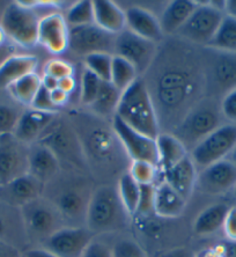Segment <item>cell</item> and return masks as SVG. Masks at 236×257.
I'll use <instances>...</instances> for the list:
<instances>
[{
	"mask_svg": "<svg viewBox=\"0 0 236 257\" xmlns=\"http://www.w3.org/2000/svg\"><path fill=\"white\" fill-rule=\"evenodd\" d=\"M224 15L236 19V0H226L224 2Z\"/></svg>",
	"mask_w": 236,
	"mask_h": 257,
	"instance_id": "58",
	"label": "cell"
},
{
	"mask_svg": "<svg viewBox=\"0 0 236 257\" xmlns=\"http://www.w3.org/2000/svg\"><path fill=\"white\" fill-rule=\"evenodd\" d=\"M101 82L102 80L100 78L85 69L81 77V84H80V102L83 105L89 107L95 101L100 90Z\"/></svg>",
	"mask_w": 236,
	"mask_h": 257,
	"instance_id": "40",
	"label": "cell"
},
{
	"mask_svg": "<svg viewBox=\"0 0 236 257\" xmlns=\"http://www.w3.org/2000/svg\"><path fill=\"white\" fill-rule=\"evenodd\" d=\"M198 2L195 0H173L168 3L159 18L162 32L165 35H175L191 14L195 12Z\"/></svg>",
	"mask_w": 236,
	"mask_h": 257,
	"instance_id": "27",
	"label": "cell"
},
{
	"mask_svg": "<svg viewBox=\"0 0 236 257\" xmlns=\"http://www.w3.org/2000/svg\"><path fill=\"white\" fill-rule=\"evenodd\" d=\"M111 126L125 153L132 161H147L159 167L157 139L140 134L117 116H113L111 119Z\"/></svg>",
	"mask_w": 236,
	"mask_h": 257,
	"instance_id": "15",
	"label": "cell"
},
{
	"mask_svg": "<svg viewBox=\"0 0 236 257\" xmlns=\"http://www.w3.org/2000/svg\"><path fill=\"white\" fill-rule=\"evenodd\" d=\"M113 55L110 54H92L83 58L85 69L92 72L102 81H110L111 78Z\"/></svg>",
	"mask_w": 236,
	"mask_h": 257,
	"instance_id": "38",
	"label": "cell"
},
{
	"mask_svg": "<svg viewBox=\"0 0 236 257\" xmlns=\"http://www.w3.org/2000/svg\"><path fill=\"white\" fill-rule=\"evenodd\" d=\"M7 41H9V39H7V36H6V33H5V30H4L3 26L0 25V45L4 44V43H6Z\"/></svg>",
	"mask_w": 236,
	"mask_h": 257,
	"instance_id": "59",
	"label": "cell"
},
{
	"mask_svg": "<svg viewBox=\"0 0 236 257\" xmlns=\"http://www.w3.org/2000/svg\"><path fill=\"white\" fill-rule=\"evenodd\" d=\"M116 35L105 32L96 25L80 26L70 28L68 49L74 55L86 56L92 54H110L115 52Z\"/></svg>",
	"mask_w": 236,
	"mask_h": 257,
	"instance_id": "13",
	"label": "cell"
},
{
	"mask_svg": "<svg viewBox=\"0 0 236 257\" xmlns=\"http://www.w3.org/2000/svg\"><path fill=\"white\" fill-rule=\"evenodd\" d=\"M159 257H195V255H193L188 248L177 247L168 249V250L161 252Z\"/></svg>",
	"mask_w": 236,
	"mask_h": 257,
	"instance_id": "52",
	"label": "cell"
},
{
	"mask_svg": "<svg viewBox=\"0 0 236 257\" xmlns=\"http://www.w3.org/2000/svg\"><path fill=\"white\" fill-rule=\"evenodd\" d=\"M94 236L86 226H65L49 237L42 247L57 257H81Z\"/></svg>",
	"mask_w": 236,
	"mask_h": 257,
	"instance_id": "16",
	"label": "cell"
},
{
	"mask_svg": "<svg viewBox=\"0 0 236 257\" xmlns=\"http://www.w3.org/2000/svg\"><path fill=\"white\" fill-rule=\"evenodd\" d=\"M186 202L175 189L162 181L155 186L154 190V213L161 218L173 219L183 213Z\"/></svg>",
	"mask_w": 236,
	"mask_h": 257,
	"instance_id": "26",
	"label": "cell"
},
{
	"mask_svg": "<svg viewBox=\"0 0 236 257\" xmlns=\"http://www.w3.org/2000/svg\"><path fill=\"white\" fill-rule=\"evenodd\" d=\"M56 118V114L29 109L21 114L13 134L14 138L25 145H32L40 141L42 135Z\"/></svg>",
	"mask_w": 236,
	"mask_h": 257,
	"instance_id": "22",
	"label": "cell"
},
{
	"mask_svg": "<svg viewBox=\"0 0 236 257\" xmlns=\"http://www.w3.org/2000/svg\"><path fill=\"white\" fill-rule=\"evenodd\" d=\"M221 244L224 257H236V242L226 241V242H222Z\"/></svg>",
	"mask_w": 236,
	"mask_h": 257,
	"instance_id": "57",
	"label": "cell"
},
{
	"mask_svg": "<svg viewBox=\"0 0 236 257\" xmlns=\"http://www.w3.org/2000/svg\"><path fill=\"white\" fill-rule=\"evenodd\" d=\"M21 114L13 107L0 104V137L13 136Z\"/></svg>",
	"mask_w": 236,
	"mask_h": 257,
	"instance_id": "41",
	"label": "cell"
},
{
	"mask_svg": "<svg viewBox=\"0 0 236 257\" xmlns=\"http://www.w3.org/2000/svg\"><path fill=\"white\" fill-rule=\"evenodd\" d=\"M81 257H113V252L112 248H110L104 242L93 240L87 245Z\"/></svg>",
	"mask_w": 236,
	"mask_h": 257,
	"instance_id": "47",
	"label": "cell"
},
{
	"mask_svg": "<svg viewBox=\"0 0 236 257\" xmlns=\"http://www.w3.org/2000/svg\"><path fill=\"white\" fill-rule=\"evenodd\" d=\"M60 162L47 145L36 142L28 147V174L44 184L58 175Z\"/></svg>",
	"mask_w": 236,
	"mask_h": 257,
	"instance_id": "21",
	"label": "cell"
},
{
	"mask_svg": "<svg viewBox=\"0 0 236 257\" xmlns=\"http://www.w3.org/2000/svg\"><path fill=\"white\" fill-rule=\"evenodd\" d=\"M206 48L236 54V19L224 15L221 25Z\"/></svg>",
	"mask_w": 236,
	"mask_h": 257,
	"instance_id": "35",
	"label": "cell"
},
{
	"mask_svg": "<svg viewBox=\"0 0 236 257\" xmlns=\"http://www.w3.org/2000/svg\"><path fill=\"white\" fill-rule=\"evenodd\" d=\"M222 118L218 99L205 96L185 115L171 134L183 143L190 153L197 144L222 125Z\"/></svg>",
	"mask_w": 236,
	"mask_h": 257,
	"instance_id": "6",
	"label": "cell"
},
{
	"mask_svg": "<svg viewBox=\"0 0 236 257\" xmlns=\"http://www.w3.org/2000/svg\"><path fill=\"white\" fill-rule=\"evenodd\" d=\"M125 15H127V29L136 35L158 44L165 39L159 18L148 10L139 6H132L125 11Z\"/></svg>",
	"mask_w": 236,
	"mask_h": 257,
	"instance_id": "23",
	"label": "cell"
},
{
	"mask_svg": "<svg viewBox=\"0 0 236 257\" xmlns=\"http://www.w3.org/2000/svg\"><path fill=\"white\" fill-rule=\"evenodd\" d=\"M30 108L43 112H51V114H56L57 110H58V108L52 102L51 92L47 88H44L43 86L41 87L39 93L36 94Z\"/></svg>",
	"mask_w": 236,
	"mask_h": 257,
	"instance_id": "44",
	"label": "cell"
},
{
	"mask_svg": "<svg viewBox=\"0 0 236 257\" xmlns=\"http://www.w3.org/2000/svg\"><path fill=\"white\" fill-rule=\"evenodd\" d=\"M234 196H235V198H236V186L234 188Z\"/></svg>",
	"mask_w": 236,
	"mask_h": 257,
	"instance_id": "61",
	"label": "cell"
},
{
	"mask_svg": "<svg viewBox=\"0 0 236 257\" xmlns=\"http://www.w3.org/2000/svg\"><path fill=\"white\" fill-rule=\"evenodd\" d=\"M40 20L35 9L13 2L4 11L0 25L11 42L24 48H32L39 44Z\"/></svg>",
	"mask_w": 236,
	"mask_h": 257,
	"instance_id": "10",
	"label": "cell"
},
{
	"mask_svg": "<svg viewBox=\"0 0 236 257\" xmlns=\"http://www.w3.org/2000/svg\"><path fill=\"white\" fill-rule=\"evenodd\" d=\"M41 87L42 79L36 72H34V73L26 75L20 80L14 82L7 89L13 96V99L17 100L19 103L30 107Z\"/></svg>",
	"mask_w": 236,
	"mask_h": 257,
	"instance_id": "33",
	"label": "cell"
},
{
	"mask_svg": "<svg viewBox=\"0 0 236 257\" xmlns=\"http://www.w3.org/2000/svg\"><path fill=\"white\" fill-rule=\"evenodd\" d=\"M159 152V166L163 172L168 171L189 156L188 150L180 139L173 134L161 132L157 137Z\"/></svg>",
	"mask_w": 236,
	"mask_h": 257,
	"instance_id": "30",
	"label": "cell"
},
{
	"mask_svg": "<svg viewBox=\"0 0 236 257\" xmlns=\"http://www.w3.org/2000/svg\"><path fill=\"white\" fill-rule=\"evenodd\" d=\"M158 48V43L145 40L125 29L116 35L113 56H120L131 63L140 77L150 69L157 56Z\"/></svg>",
	"mask_w": 236,
	"mask_h": 257,
	"instance_id": "14",
	"label": "cell"
},
{
	"mask_svg": "<svg viewBox=\"0 0 236 257\" xmlns=\"http://www.w3.org/2000/svg\"><path fill=\"white\" fill-rule=\"evenodd\" d=\"M43 192L44 184L27 173L0 187V202L21 209L26 204L43 196Z\"/></svg>",
	"mask_w": 236,
	"mask_h": 257,
	"instance_id": "20",
	"label": "cell"
},
{
	"mask_svg": "<svg viewBox=\"0 0 236 257\" xmlns=\"http://www.w3.org/2000/svg\"><path fill=\"white\" fill-rule=\"evenodd\" d=\"M94 24L105 32L117 35L127 29V15L111 0H94Z\"/></svg>",
	"mask_w": 236,
	"mask_h": 257,
	"instance_id": "25",
	"label": "cell"
},
{
	"mask_svg": "<svg viewBox=\"0 0 236 257\" xmlns=\"http://www.w3.org/2000/svg\"><path fill=\"white\" fill-rule=\"evenodd\" d=\"M0 257H22V252L14 245L0 242Z\"/></svg>",
	"mask_w": 236,
	"mask_h": 257,
	"instance_id": "55",
	"label": "cell"
},
{
	"mask_svg": "<svg viewBox=\"0 0 236 257\" xmlns=\"http://www.w3.org/2000/svg\"><path fill=\"white\" fill-rule=\"evenodd\" d=\"M138 78H140L138 72L131 63H129L128 60L120 57V56H113L110 82L121 93L127 90Z\"/></svg>",
	"mask_w": 236,
	"mask_h": 257,
	"instance_id": "36",
	"label": "cell"
},
{
	"mask_svg": "<svg viewBox=\"0 0 236 257\" xmlns=\"http://www.w3.org/2000/svg\"><path fill=\"white\" fill-rule=\"evenodd\" d=\"M26 239L34 247H42L66 222L50 199L41 196L20 209Z\"/></svg>",
	"mask_w": 236,
	"mask_h": 257,
	"instance_id": "7",
	"label": "cell"
},
{
	"mask_svg": "<svg viewBox=\"0 0 236 257\" xmlns=\"http://www.w3.org/2000/svg\"><path fill=\"white\" fill-rule=\"evenodd\" d=\"M117 192L120 196V199L123 204L125 211L128 214L132 215L137 214L139 204V196H140V186L133 180L130 173L125 172L118 177L117 182Z\"/></svg>",
	"mask_w": 236,
	"mask_h": 257,
	"instance_id": "34",
	"label": "cell"
},
{
	"mask_svg": "<svg viewBox=\"0 0 236 257\" xmlns=\"http://www.w3.org/2000/svg\"><path fill=\"white\" fill-rule=\"evenodd\" d=\"M113 257H147L140 245L131 239H122L112 247Z\"/></svg>",
	"mask_w": 236,
	"mask_h": 257,
	"instance_id": "43",
	"label": "cell"
},
{
	"mask_svg": "<svg viewBox=\"0 0 236 257\" xmlns=\"http://www.w3.org/2000/svg\"><path fill=\"white\" fill-rule=\"evenodd\" d=\"M236 186V166L223 159L198 172L196 188L207 195H221Z\"/></svg>",
	"mask_w": 236,
	"mask_h": 257,
	"instance_id": "18",
	"label": "cell"
},
{
	"mask_svg": "<svg viewBox=\"0 0 236 257\" xmlns=\"http://www.w3.org/2000/svg\"><path fill=\"white\" fill-rule=\"evenodd\" d=\"M14 136L0 137V187L28 173V147Z\"/></svg>",
	"mask_w": 236,
	"mask_h": 257,
	"instance_id": "17",
	"label": "cell"
},
{
	"mask_svg": "<svg viewBox=\"0 0 236 257\" xmlns=\"http://www.w3.org/2000/svg\"><path fill=\"white\" fill-rule=\"evenodd\" d=\"M51 99L53 104L59 109L60 107H64V105L67 103L68 99H70V94L65 93L64 90L59 88H56L51 90Z\"/></svg>",
	"mask_w": 236,
	"mask_h": 257,
	"instance_id": "50",
	"label": "cell"
},
{
	"mask_svg": "<svg viewBox=\"0 0 236 257\" xmlns=\"http://www.w3.org/2000/svg\"><path fill=\"white\" fill-rule=\"evenodd\" d=\"M41 79H42V86H43L44 88H47L48 90H50V92L53 89L58 88V80H57L56 78L51 77V75L44 73V75Z\"/></svg>",
	"mask_w": 236,
	"mask_h": 257,
	"instance_id": "56",
	"label": "cell"
},
{
	"mask_svg": "<svg viewBox=\"0 0 236 257\" xmlns=\"http://www.w3.org/2000/svg\"><path fill=\"white\" fill-rule=\"evenodd\" d=\"M26 239L20 209L0 202V242L19 249V241Z\"/></svg>",
	"mask_w": 236,
	"mask_h": 257,
	"instance_id": "29",
	"label": "cell"
},
{
	"mask_svg": "<svg viewBox=\"0 0 236 257\" xmlns=\"http://www.w3.org/2000/svg\"><path fill=\"white\" fill-rule=\"evenodd\" d=\"M44 73L56 78L57 80H60V79L63 78L74 75V67L71 63H68L67 60L52 58L50 60H48L47 64H45Z\"/></svg>",
	"mask_w": 236,
	"mask_h": 257,
	"instance_id": "42",
	"label": "cell"
},
{
	"mask_svg": "<svg viewBox=\"0 0 236 257\" xmlns=\"http://www.w3.org/2000/svg\"><path fill=\"white\" fill-rule=\"evenodd\" d=\"M129 217L116 187L102 184L94 189L86 214V227L94 235L125 228Z\"/></svg>",
	"mask_w": 236,
	"mask_h": 257,
	"instance_id": "4",
	"label": "cell"
},
{
	"mask_svg": "<svg viewBox=\"0 0 236 257\" xmlns=\"http://www.w3.org/2000/svg\"><path fill=\"white\" fill-rule=\"evenodd\" d=\"M71 173V176L63 180L57 176L50 181L53 184V194L43 195L55 204L60 214L63 215L66 226H86V214L93 189L90 188L83 176L77 173Z\"/></svg>",
	"mask_w": 236,
	"mask_h": 257,
	"instance_id": "3",
	"label": "cell"
},
{
	"mask_svg": "<svg viewBox=\"0 0 236 257\" xmlns=\"http://www.w3.org/2000/svg\"><path fill=\"white\" fill-rule=\"evenodd\" d=\"M58 88L64 90V92L67 94L73 93L75 88H77V80H75L74 75H71V77H66L58 80Z\"/></svg>",
	"mask_w": 236,
	"mask_h": 257,
	"instance_id": "53",
	"label": "cell"
},
{
	"mask_svg": "<svg viewBox=\"0 0 236 257\" xmlns=\"http://www.w3.org/2000/svg\"><path fill=\"white\" fill-rule=\"evenodd\" d=\"M77 122L81 124L83 131L78 134V138L81 143L83 154H85L87 164L94 161L96 166H102L101 169L111 172L113 169L120 171L121 158L118 156V146L122 144L118 141L113 130L109 131L103 123L94 119H87V117L77 116ZM74 128V127H73ZM75 131V130H74Z\"/></svg>",
	"mask_w": 236,
	"mask_h": 257,
	"instance_id": "5",
	"label": "cell"
},
{
	"mask_svg": "<svg viewBox=\"0 0 236 257\" xmlns=\"http://www.w3.org/2000/svg\"><path fill=\"white\" fill-rule=\"evenodd\" d=\"M22 257H57L43 247H32L22 252Z\"/></svg>",
	"mask_w": 236,
	"mask_h": 257,
	"instance_id": "54",
	"label": "cell"
},
{
	"mask_svg": "<svg viewBox=\"0 0 236 257\" xmlns=\"http://www.w3.org/2000/svg\"><path fill=\"white\" fill-rule=\"evenodd\" d=\"M227 159L229 161L233 162V164L236 166V145H235V147L233 149V151H231V152L229 153V156L227 157Z\"/></svg>",
	"mask_w": 236,
	"mask_h": 257,
	"instance_id": "60",
	"label": "cell"
},
{
	"mask_svg": "<svg viewBox=\"0 0 236 257\" xmlns=\"http://www.w3.org/2000/svg\"><path fill=\"white\" fill-rule=\"evenodd\" d=\"M201 57L206 96L218 99L236 88V54L206 48Z\"/></svg>",
	"mask_w": 236,
	"mask_h": 257,
	"instance_id": "8",
	"label": "cell"
},
{
	"mask_svg": "<svg viewBox=\"0 0 236 257\" xmlns=\"http://www.w3.org/2000/svg\"><path fill=\"white\" fill-rule=\"evenodd\" d=\"M40 143L47 145L58 158L60 165L66 164L72 171H83L87 166V160L73 125L67 122H59L55 119L42 137Z\"/></svg>",
	"mask_w": 236,
	"mask_h": 257,
	"instance_id": "9",
	"label": "cell"
},
{
	"mask_svg": "<svg viewBox=\"0 0 236 257\" xmlns=\"http://www.w3.org/2000/svg\"><path fill=\"white\" fill-rule=\"evenodd\" d=\"M68 27H80L94 24V6L90 0H81L77 2L67 10L64 15Z\"/></svg>",
	"mask_w": 236,
	"mask_h": 257,
	"instance_id": "37",
	"label": "cell"
},
{
	"mask_svg": "<svg viewBox=\"0 0 236 257\" xmlns=\"http://www.w3.org/2000/svg\"><path fill=\"white\" fill-rule=\"evenodd\" d=\"M236 145V125L222 124L204 138L189 153L198 172L215 162L227 159Z\"/></svg>",
	"mask_w": 236,
	"mask_h": 257,
	"instance_id": "12",
	"label": "cell"
},
{
	"mask_svg": "<svg viewBox=\"0 0 236 257\" xmlns=\"http://www.w3.org/2000/svg\"><path fill=\"white\" fill-rule=\"evenodd\" d=\"M115 116L147 137L157 139L161 134L157 110L143 78L122 93Z\"/></svg>",
	"mask_w": 236,
	"mask_h": 257,
	"instance_id": "2",
	"label": "cell"
},
{
	"mask_svg": "<svg viewBox=\"0 0 236 257\" xmlns=\"http://www.w3.org/2000/svg\"><path fill=\"white\" fill-rule=\"evenodd\" d=\"M154 186H140V196L137 214L147 215L154 212Z\"/></svg>",
	"mask_w": 236,
	"mask_h": 257,
	"instance_id": "45",
	"label": "cell"
},
{
	"mask_svg": "<svg viewBox=\"0 0 236 257\" xmlns=\"http://www.w3.org/2000/svg\"><path fill=\"white\" fill-rule=\"evenodd\" d=\"M163 181L170 184L185 200H189L196 189L198 169L190 156L163 172Z\"/></svg>",
	"mask_w": 236,
	"mask_h": 257,
	"instance_id": "24",
	"label": "cell"
},
{
	"mask_svg": "<svg viewBox=\"0 0 236 257\" xmlns=\"http://www.w3.org/2000/svg\"><path fill=\"white\" fill-rule=\"evenodd\" d=\"M229 207L223 203L213 204L198 214L193 222V232L199 236H206L222 228Z\"/></svg>",
	"mask_w": 236,
	"mask_h": 257,
	"instance_id": "31",
	"label": "cell"
},
{
	"mask_svg": "<svg viewBox=\"0 0 236 257\" xmlns=\"http://www.w3.org/2000/svg\"><path fill=\"white\" fill-rule=\"evenodd\" d=\"M223 18L224 13L213 7L210 2H198L195 12L177 30L175 36L195 45L207 47L221 25Z\"/></svg>",
	"mask_w": 236,
	"mask_h": 257,
	"instance_id": "11",
	"label": "cell"
},
{
	"mask_svg": "<svg viewBox=\"0 0 236 257\" xmlns=\"http://www.w3.org/2000/svg\"><path fill=\"white\" fill-rule=\"evenodd\" d=\"M220 108L223 118L231 123H236V88L222 97L220 101Z\"/></svg>",
	"mask_w": 236,
	"mask_h": 257,
	"instance_id": "46",
	"label": "cell"
},
{
	"mask_svg": "<svg viewBox=\"0 0 236 257\" xmlns=\"http://www.w3.org/2000/svg\"><path fill=\"white\" fill-rule=\"evenodd\" d=\"M129 173L139 186H154L158 175V166L147 161H132Z\"/></svg>",
	"mask_w": 236,
	"mask_h": 257,
	"instance_id": "39",
	"label": "cell"
},
{
	"mask_svg": "<svg viewBox=\"0 0 236 257\" xmlns=\"http://www.w3.org/2000/svg\"><path fill=\"white\" fill-rule=\"evenodd\" d=\"M70 27L63 14L51 12L41 18L39 44L51 54H62L68 49Z\"/></svg>",
	"mask_w": 236,
	"mask_h": 257,
	"instance_id": "19",
	"label": "cell"
},
{
	"mask_svg": "<svg viewBox=\"0 0 236 257\" xmlns=\"http://www.w3.org/2000/svg\"><path fill=\"white\" fill-rule=\"evenodd\" d=\"M39 59L33 55H14L0 66V89H7L14 82L36 71Z\"/></svg>",
	"mask_w": 236,
	"mask_h": 257,
	"instance_id": "28",
	"label": "cell"
},
{
	"mask_svg": "<svg viewBox=\"0 0 236 257\" xmlns=\"http://www.w3.org/2000/svg\"><path fill=\"white\" fill-rule=\"evenodd\" d=\"M222 228L228 241L236 242V205L228 210Z\"/></svg>",
	"mask_w": 236,
	"mask_h": 257,
	"instance_id": "48",
	"label": "cell"
},
{
	"mask_svg": "<svg viewBox=\"0 0 236 257\" xmlns=\"http://www.w3.org/2000/svg\"><path fill=\"white\" fill-rule=\"evenodd\" d=\"M143 80L157 110L160 130L166 126V132L171 134L206 96L201 50L175 36L158 48Z\"/></svg>",
	"mask_w": 236,
	"mask_h": 257,
	"instance_id": "1",
	"label": "cell"
},
{
	"mask_svg": "<svg viewBox=\"0 0 236 257\" xmlns=\"http://www.w3.org/2000/svg\"><path fill=\"white\" fill-rule=\"evenodd\" d=\"M15 51H17V48H15V44L13 42H11V41H7L6 43L0 45V66H2L7 59L12 57V56L17 55Z\"/></svg>",
	"mask_w": 236,
	"mask_h": 257,
	"instance_id": "49",
	"label": "cell"
},
{
	"mask_svg": "<svg viewBox=\"0 0 236 257\" xmlns=\"http://www.w3.org/2000/svg\"><path fill=\"white\" fill-rule=\"evenodd\" d=\"M122 93L110 81H102L96 99L89 105L93 114L101 118H108L116 115Z\"/></svg>",
	"mask_w": 236,
	"mask_h": 257,
	"instance_id": "32",
	"label": "cell"
},
{
	"mask_svg": "<svg viewBox=\"0 0 236 257\" xmlns=\"http://www.w3.org/2000/svg\"><path fill=\"white\" fill-rule=\"evenodd\" d=\"M195 257H224L222 244L219 243L216 245H213V247L201 249L197 255H195Z\"/></svg>",
	"mask_w": 236,
	"mask_h": 257,
	"instance_id": "51",
	"label": "cell"
}]
</instances>
